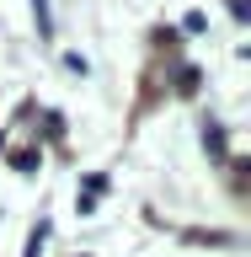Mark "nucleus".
<instances>
[{
	"label": "nucleus",
	"mask_w": 251,
	"mask_h": 257,
	"mask_svg": "<svg viewBox=\"0 0 251 257\" xmlns=\"http://www.w3.org/2000/svg\"><path fill=\"white\" fill-rule=\"evenodd\" d=\"M203 150L224 156V134H219V123H203Z\"/></svg>",
	"instance_id": "obj_2"
},
{
	"label": "nucleus",
	"mask_w": 251,
	"mask_h": 257,
	"mask_svg": "<svg viewBox=\"0 0 251 257\" xmlns=\"http://www.w3.org/2000/svg\"><path fill=\"white\" fill-rule=\"evenodd\" d=\"M11 166H16V172H32V166H38V150H22V156H16Z\"/></svg>",
	"instance_id": "obj_3"
},
{
	"label": "nucleus",
	"mask_w": 251,
	"mask_h": 257,
	"mask_svg": "<svg viewBox=\"0 0 251 257\" xmlns=\"http://www.w3.org/2000/svg\"><path fill=\"white\" fill-rule=\"evenodd\" d=\"M32 16H38V32L54 38V16H48V0H32Z\"/></svg>",
	"instance_id": "obj_1"
}]
</instances>
